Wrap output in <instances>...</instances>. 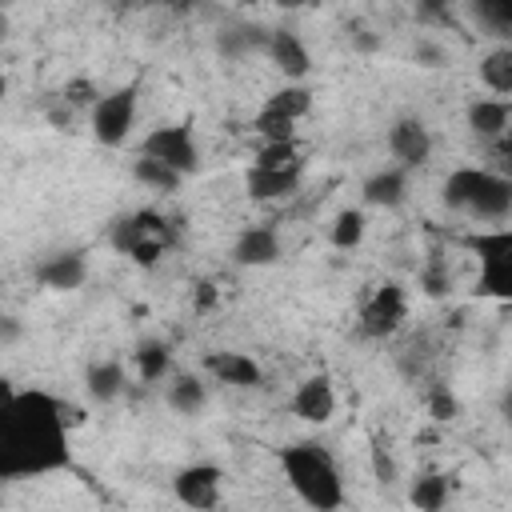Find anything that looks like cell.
Here are the masks:
<instances>
[{
  "mask_svg": "<svg viewBox=\"0 0 512 512\" xmlns=\"http://www.w3.org/2000/svg\"><path fill=\"white\" fill-rule=\"evenodd\" d=\"M80 424V408L32 388L8 392L0 412V476H44L68 464V428Z\"/></svg>",
  "mask_w": 512,
  "mask_h": 512,
  "instance_id": "6da1fadb",
  "label": "cell"
},
{
  "mask_svg": "<svg viewBox=\"0 0 512 512\" xmlns=\"http://www.w3.org/2000/svg\"><path fill=\"white\" fill-rule=\"evenodd\" d=\"M280 468H284L292 492H296L312 512H336V508L344 504L340 468H336V460H332L320 444L304 440V444L284 448V452H280Z\"/></svg>",
  "mask_w": 512,
  "mask_h": 512,
  "instance_id": "7a4b0ae2",
  "label": "cell"
},
{
  "mask_svg": "<svg viewBox=\"0 0 512 512\" xmlns=\"http://www.w3.org/2000/svg\"><path fill=\"white\" fill-rule=\"evenodd\" d=\"M444 208L464 212L480 224H500L512 216V180L496 176L492 168H456L440 188Z\"/></svg>",
  "mask_w": 512,
  "mask_h": 512,
  "instance_id": "3957f363",
  "label": "cell"
},
{
  "mask_svg": "<svg viewBox=\"0 0 512 512\" xmlns=\"http://www.w3.org/2000/svg\"><path fill=\"white\" fill-rule=\"evenodd\" d=\"M108 240H112L116 252L132 256L136 264H156L172 248L176 228L160 212H132V216H120L108 228Z\"/></svg>",
  "mask_w": 512,
  "mask_h": 512,
  "instance_id": "277c9868",
  "label": "cell"
},
{
  "mask_svg": "<svg viewBox=\"0 0 512 512\" xmlns=\"http://www.w3.org/2000/svg\"><path fill=\"white\" fill-rule=\"evenodd\" d=\"M464 244L480 260L476 292L492 300H512V228H492V232L468 236Z\"/></svg>",
  "mask_w": 512,
  "mask_h": 512,
  "instance_id": "5b68a950",
  "label": "cell"
},
{
  "mask_svg": "<svg viewBox=\"0 0 512 512\" xmlns=\"http://www.w3.org/2000/svg\"><path fill=\"white\" fill-rule=\"evenodd\" d=\"M132 128H136V84L100 96V104L92 108V136H96V144L120 148V144H128Z\"/></svg>",
  "mask_w": 512,
  "mask_h": 512,
  "instance_id": "8992f818",
  "label": "cell"
},
{
  "mask_svg": "<svg viewBox=\"0 0 512 512\" xmlns=\"http://www.w3.org/2000/svg\"><path fill=\"white\" fill-rule=\"evenodd\" d=\"M140 156L148 160H160L168 164L172 172L180 176H192L200 168V148L192 140V132L184 124H164V128H152L144 140H140Z\"/></svg>",
  "mask_w": 512,
  "mask_h": 512,
  "instance_id": "52a82bcc",
  "label": "cell"
},
{
  "mask_svg": "<svg viewBox=\"0 0 512 512\" xmlns=\"http://www.w3.org/2000/svg\"><path fill=\"white\" fill-rule=\"evenodd\" d=\"M224 492V472L216 464H188L172 476V496L192 512H212Z\"/></svg>",
  "mask_w": 512,
  "mask_h": 512,
  "instance_id": "ba28073f",
  "label": "cell"
},
{
  "mask_svg": "<svg viewBox=\"0 0 512 512\" xmlns=\"http://www.w3.org/2000/svg\"><path fill=\"white\" fill-rule=\"evenodd\" d=\"M404 316H408L404 288H400V284H380V288L368 296L364 312H360V328H364V336L384 340V336H392V332L404 324Z\"/></svg>",
  "mask_w": 512,
  "mask_h": 512,
  "instance_id": "9c48e42d",
  "label": "cell"
},
{
  "mask_svg": "<svg viewBox=\"0 0 512 512\" xmlns=\"http://www.w3.org/2000/svg\"><path fill=\"white\" fill-rule=\"evenodd\" d=\"M388 152H392L396 168H404V172L428 164V156H432V132H428V124L416 120V116H400L388 128Z\"/></svg>",
  "mask_w": 512,
  "mask_h": 512,
  "instance_id": "30bf717a",
  "label": "cell"
},
{
  "mask_svg": "<svg viewBox=\"0 0 512 512\" xmlns=\"http://www.w3.org/2000/svg\"><path fill=\"white\" fill-rule=\"evenodd\" d=\"M36 280L48 288V292H76L84 280H88V260L80 248H64V252H52L36 264Z\"/></svg>",
  "mask_w": 512,
  "mask_h": 512,
  "instance_id": "8fae6325",
  "label": "cell"
},
{
  "mask_svg": "<svg viewBox=\"0 0 512 512\" xmlns=\"http://www.w3.org/2000/svg\"><path fill=\"white\" fill-rule=\"evenodd\" d=\"M280 260V236L268 224H252L232 240V264L236 268H268Z\"/></svg>",
  "mask_w": 512,
  "mask_h": 512,
  "instance_id": "7c38bea8",
  "label": "cell"
},
{
  "mask_svg": "<svg viewBox=\"0 0 512 512\" xmlns=\"http://www.w3.org/2000/svg\"><path fill=\"white\" fill-rule=\"evenodd\" d=\"M268 60L276 64L280 76H288V84H296V80H304L312 72V56H308L304 40L292 28H272V36H268Z\"/></svg>",
  "mask_w": 512,
  "mask_h": 512,
  "instance_id": "4fadbf2b",
  "label": "cell"
},
{
  "mask_svg": "<svg viewBox=\"0 0 512 512\" xmlns=\"http://www.w3.org/2000/svg\"><path fill=\"white\" fill-rule=\"evenodd\" d=\"M292 412L304 424H328L336 416V388L328 376H308L296 392H292Z\"/></svg>",
  "mask_w": 512,
  "mask_h": 512,
  "instance_id": "5bb4252c",
  "label": "cell"
},
{
  "mask_svg": "<svg viewBox=\"0 0 512 512\" xmlns=\"http://www.w3.org/2000/svg\"><path fill=\"white\" fill-rule=\"evenodd\" d=\"M512 128V100H496V96H476L468 104V132L484 144H496L504 132Z\"/></svg>",
  "mask_w": 512,
  "mask_h": 512,
  "instance_id": "9a60e30c",
  "label": "cell"
},
{
  "mask_svg": "<svg viewBox=\"0 0 512 512\" xmlns=\"http://www.w3.org/2000/svg\"><path fill=\"white\" fill-rule=\"evenodd\" d=\"M204 368L220 380V384H232V388H256L264 380L260 364L248 356V352H208L204 356Z\"/></svg>",
  "mask_w": 512,
  "mask_h": 512,
  "instance_id": "2e32d148",
  "label": "cell"
},
{
  "mask_svg": "<svg viewBox=\"0 0 512 512\" xmlns=\"http://www.w3.org/2000/svg\"><path fill=\"white\" fill-rule=\"evenodd\" d=\"M368 208H400L408 200V172L404 168H380L360 188Z\"/></svg>",
  "mask_w": 512,
  "mask_h": 512,
  "instance_id": "e0dca14e",
  "label": "cell"
},
{
  "mask_svg": "<svg viewBox=\"0 0 512 512\" xmlns=\"http://www.w3.org/2000/svg\"><path fill=\"white\" fill-rule=\"evenodd\" d=\"M124 388H128V372H124L120 360H96V364H88L84 392H88L92 404H112V400L124 396Z\"/></svg>",
  "mask_w": 512,
  "mask_h": 512,
  "instance_id": "ac0fdd59",
  "label": "cell"
},
{
  "mask_svg": "<svg viewBox=\"0 0 512 512\" xmlns=\"http://www.w3.org/2000/svg\"><path fill=\"white\" fill-rule=\"evenodd\" d=\"M164 400H168V408H172V412H180V416L196 420V416L208 408V384H204L200 376L180 372V376H172V380H168Z\"/></svg>",
  "mask_w": 512,
  "mask_h": 512,
  "instance_id": "d6986e66",
  "label": "cell"
},
{
  "mask_svg": "<svg viewBox=\"0 0 512 512\" xmlns=\"http://www.w3.org/2000/svg\"><path fill=\"white\" fill-rule=\"evenodd\" d=\"M296 184H300V172H264V168H248L244 172V188H248V196L252 200H280V196H292L296 192Z\"/></svg>",
  "mask_w": 512,
  "mask_h": 512,
  "instance_id": "ffe728a7",
  "label": "cell"
},
{
  "mask_svg": "<svg viewBox=\"0 0 512 512\" xmlns=\"http://www.w3.org/2000/svg\"><path fill=\"white\" fill-rule=\"evenodd\" d=\"M268 36H272V28H252V24L224 28V32L216 36V52L228 56V60H236V56H244V52H268Z\"/></svg>",
  "mask_w": 512,
  "mask_h": 512,
  "instance_id": "44dd1931",
  "label": "cell"
},
{
  "mask_svg": "<svg viewBox=\"0 0 512 512\" xmlns=\"http://www.w3.org/2000/svg\"><path fill=\"white\" fill-rule=\"evenodd\" d=\"M408 504L416 512H444L448 504V476L440 472H420L412 484H408Z\"/></svg>",
  "mask_w": 512,
  "mask_h": 512,
  "instance_id": "7402d4cb",
  "label": "cell"
},
{
  "mask_svg": "<svg viewBox=\"0 0 512 512\" xmlns=\"http://www.w3.org/2000/svg\"><path fill=\"white\" fill-rule=\"evenodd\" d=\"M132 364H136V376H140L144 384H156V380H164L168 368H172V348H168L164 340H144V344L132 352Z\"/></svg>",
  "mask_w": 512,
  "mask_h": 512,
  "instance_id": "603a6c76",
  "label": "cell"
},
{
  "mask_svg": "<svg viewBox=\"0 0 512 512\" xmlns=\"http://www.w3.org/2000/svg\"><path fill=\"white\" fill-rule=\"evenodd\" d=\"M480 84L500 96H512V44H500L480 60Z\"/></svg>",
  "mask_w": 512,
  "mask_h": 512,
  "instance_id": "cb8c5ba5",
  "label": "cell"
},
{
  "mask_svg": "<svg viewBox=\"0 0 512 512\" xmlns=\"http://www.w3.org/2000/svg\"><path fill=\"white\" fill-rule=\"evenodd\" d=\"M256 168H264V172H304V152H300L296 140L260 144V152H256Z\"/></svg>",
  "mask_w": 512,
  "mask_h": 512,
  "instance_id": "d4e9b609",
  "label": "cell"
},
{
  "mask_svg": "<svg viewBox=\"0 0 512 512\" xmlns=\"http://www.w3.org/2000/svg\"><path fill=\"white\" fill-rule=\"evenodd\" d=\"M364 228H368V220H364L360 208H340L336 220H332V228H328V240H332V248L348 252V248H356L364 240Z\"/></svg>",
  "mask_w": 512,
  "mask_h": 512,
  "instance_id": "484cf974",
  "label": "cell"
},
{
  "mask_svg": "<svg viewBox=\"0 0 512 512\" xmlns=\"http://www.w3.org/2000/svg\"><path fill=\"white\" fill-rule=\"evenodd\" d=\"M132 176H136L144 188H152V192H176V188L184 184V176H180V172H172L168 164L148 160V156H140V160L132 164Z\"/></svg>",
  "mask_w": 512,
  "mask_h": 512,
  "instance_id": "4316f807",
  "label": "cell"
},
{
  "mask_svg": "<svg viewBox=\"0 0 512 512\" xmlns=\"http://www.w3.org/2000/svg\"><path fill=\"white\" fill-rule=\"evenodd\" d=\"M264 108H272V112H280V116H288V120H300V116H308V108H312V92H308L304 84H288V88L272 92Z\"/></svg>",
  "mask_w": 512,
  "mask_h": 512,
  "instance_id": "83f0119b",
  "label": "cell"
},
{
  "mask_svg": "<svg viewBox=\"0 0 512 512\" xmlns=\"http://www.w3.org/2000/svg\"><path fill=\"white\" fill-rule=\"evenodd\" d=\"M252 128L264 136V144L296 140V120H288V116H280V112H272V108H260V116H256V124H252Z\"/></svg>",
  "mask_w": 512,
  "mask_h": 512,
  "instance_id": "f1b7e54d",
  "label": "cell"
},
{
  "mask_svg": "<svg viewBox=\"0 0 512 512\" xmlns=\"http://www.w3.org/2000/svg\"><path fill=\"white\" fill-rule=\"evenodd\" d=\"M472 12H476V20L488 24L492 32H512V0H480Z\"/></svg>",
  "mask_w": 512,
  "mask_h": 512,
  "instance_id": "f546056e",
  "label": "cell"
},
{
  "mask_svg": "<svg viewBox=\"0 0 512 512\" xmlns=\"http://www.w3.org/2000/svg\"><path fill=\"white\" fill-rule=\"evenodd\" d=\"M428 416L432 420H456L460 416V400L448 384H432L428 388Z\"/></svg>",
  "mask_w": 512,
  "mask_h": 512,
  "instance_id": "4dcf8cb0",
  "label": "cell"
},
{
  "mask_svg": "<svg viewBox=\"0 0 512 512\" xmlns=\"http://www.w3.org/2000/svg\"><path fill=\"white\" fill-rule=\"evenodd\" d=\"M372 472H376V480L388 488V484H396V460H392V452L384 448V444H372Z\"/></svg>",
  "mask_w": 512,
  "mask_h": 512,
  "instance_id": "1f68e13d",
  "label": "cell"
},
{
  "mask_svg": "<svg viewBox=\"0 0 512 512\" xmlns=\"http://www.w3.org/2000/svg\"><path fill=\"white\" fill-rule=\"evenodd\" d=\"M492 172L504 176V180H512V128L492 144Z\"/></svg>",
  "mask_w": 512,
  "mask_h": 512,
  "instance_id": "d6a6232c",
  "label": "cell"
},
{
  "mask_svg": "<svg viewBox=\"0 0 512 512\" xmlns=\"http://www.w3.org/2000/svg\"><path fill=\"white\" fill-rule=\"evenodd\" d=\"M412 60L416 64H424V68H444V48H436V44H428V40H416V48H412Z\"/></svg>",
  "mask_w": 512,
  "mask_h": 512,
  "instance_id": "836d02e7",
  "label": "cell"
},
{
  "mask_svg": "<svg viewBox=\"0 0 512 512\" xmlns=\"http://www.w3.org/2000/svg\"><path fill=\"white\" fill-rule=\"evenodd\" d=\"M64 100H68V104H92V108L100 104V100H96V88H92L88 80H72V84L64 88Z\"/></svg>",
  "mask_w": 512,
  "mask_h": 512,
  "instance_id": "e575fe53",
  "label": "cell"
},
{
  "mask_svg": "<svg viewBox=\"0 0 512 512\" xmlns=\"http://www.w3.org/2000/svg\"><path fill=\"white\" fill-rule=\"evenodd\" d=\"M348 44H352L356 52H376V48H380V36H372L368 28H352V32H348Z\"/></svg>",
  "mask_w": 512,
  "mask_h": 512,
  "instance_id": "d590c367",
  "label": "cell"
},
{
  "mask_svg": "<svg viewBox=\"0 0 512 512\" xmlns=\"http://www.w3.org/2000/svg\"><path fill=\"white\" fill-rule=\"evenodd\" d=\"M16 336H20V324H16V316H4V332H0V340H4V344H12Z\"/></svg>",
  "mask_w": 512,
  "mask_h": 512,
  "instance_id": "8d00e7d4",
  "label": "cell"
},
{
  "mask_svg": "<svg viewBox=\"0 0 512 512\" xmlns=\"http://www.w3.org/2000/svg\"><path fill=\"white\" fill-rule=\"evenodd\" d=\"M500 416H504V424L512 428V384H508L504 396H500Z\"/></svg>",
  "mask_w": 512,
  "mask_h": 512,
  "instance_id": "74e56055",
  "label": "cell"
}]
</instances>
